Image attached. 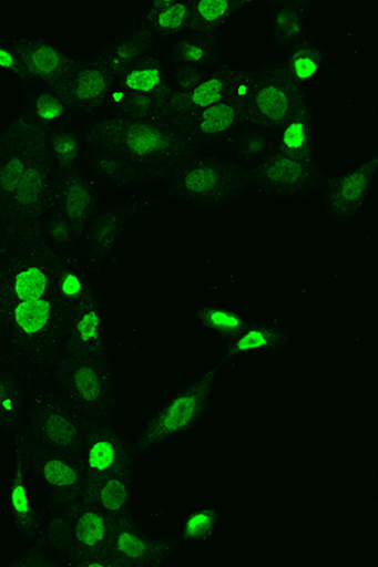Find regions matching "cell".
<instances>
[{
  "label": "cell",
  "instance_id": "cell-1",
  "mask_svg": "<svg viewBox=\"0 0 378 567\" xmlns=\"http://www.w3.org/2000/svg\"><path fill=\"white\" fill-rule=\"evenodd\" d=\"M94 169L101 186L133 190L165 179L192 153L170 118L113 116L92 132Z\"/></svg>",
  "mask_w": 378,
  "mask_h": 567
},
{
  "label": "cell",
  "instance_id": "cell-2",
  "mask_svg": "<svg viewBox=\"0 0 378 567\" xmlns=\"http://www.w3.org/2000/svg\"><path fill=\"white\" fill-rule=\"evenodd\" d=\"M114 524L86 496L49 501L37 512L30 545L48 555L53 566L115 567L109 555Z\"/></svg>",
  "mask_w": 378,
  "mask_h": 567
},
{
  "label": "cell",
  "instance_id": "cell-3",
  "mask_svg": "<svg viewBox=\"0 0 378 567\" xmlns=\"http://www.w3.org/2000/svg\"><path fill=\"white\" fill-rule=\"evenodd\" d=\"M171 203L207 212H227L253 194L251 175L216 153L192 152L163 181Z\"/></svg>",
  "mask_w": 378,
  "mask_h": 567
},
{
  "label": "cell",
  "instance_id": "cell-4",
  "mask_svg": "<svg viewBox=\"0 0 378 567\" xmlns=\"http://www.w3.org/2000/svg\"><path fill=\"white\" fill-rule=\"evenodd\" d=\"M225 365L221 360L172 390L152 410L131 443L137 462L155 447L170 445L196 434L214 409L217 379Z\"/></svg>",
  "mask_w": 378,
  "mask_h": 567
},
{
  "label": "cell",
  "instance_id": "cell-5",
  "mask_svg": "<svg viewBox=\"0 0 378 567\" xmlns=\"http://www.w3.org/2000/svg\"><path fill=\"white\" fill-rule=\"evenodd\" d=\"M175 73L161 49L113 78L109 103L114 116L170 118Z\"/></svg>",
  "mask_w": 378,
  "mask_h": 567
},
{
  "label": "cell",
  "instance_id": "cell-6",
  "mask_svg": "<svg viewBox=\"0 0 378 567\" xmlns=\"http://www.w3.org/2000/svg\"><path fill=\"white\" fill-rule=\"evenodd\" d=\"M253 194L274 203H293L321 195L330 179L315 157L273 152L248 173Z\"/></svg>",
  "mask_w": 378,
  "mask_h": 567
},
{
  "label": "cell",
  "instance_id": "cell-7",
  "mask_svg": "<svg viewBox=\"0 0 378 567\" xmlns=\"http://www.w3.org/2000/svg\"><path fill=\"white\" fill-rule=\"evenodd\" d=\"M248 72L226 62L183 75H175L172 84L168 117L174 123L202 110L245 95Z\"/></svg>",
  "mask_w": 378,
  "mask_h": 567
},
{
  "label": "cell",
  "instance_id": "cell-8",
  "mask_svg": "<svg viewBox=\"0 0 378 567\" xmlns=\"http://www.w3.org/2000/svg\"><path fill=\"white\" fill-rule=\"evenodd\" d=\"M71 404L92 423L118 420L123 392L106 351L81 352L71 370Z\"/></svg>",
  "mask_w": 378,
  "mask_h": 567
},
{
  "label": "cell",
  "instance_id": "cell-9",
  "mask_svg": "<svg viewBox=\"0 0 378 567\" xmlns=\"http://www.w3.org/2000/svg\"><path fill=\"white\" fill-rule=\"evenodd\" d=\"M307 97V90L295 84L279 60L264 62L248 72L245 99L252 121L272 131Z\"/></svg>",
  "mask_w": 378,
  "mask_h": 567
},
{
  "label": "cell",
  "instance_id": "cell-10",
  "mask_svg": "<svg viewBox=\"0 0 378 567\" xmlns=\"http://www.w3.org/2000/svg\"><path fill=\"white\" fill-rule=\"evenodd\" d=\"M92 424L75 405L35 411L16 425V446L17 450L41 447L80 455Z\"/></svg>",
  "mask_w": 378,
  "mask_h": 567
},
{
  "label": "cell",
  "instance_id": "cell-11",
  "mask_svg": "<svg viewBox=\"0 0 378 567\" xmlns=\"http://www.w3.org/2000/svg\"><path fill=\"white\" fill-rule=\"evenodd\" d=\"M181 547L177 537L147 532L134 514L115 520L109 555L115 567H161L168 565Z\"/></svg>",
  "mask_w": 378,
  "mask_h": 567
},
{
  "label": "cell",
  "instance_id": "cell-12",
  "mask_svg": "<svg viewBox=\"0 0 378 567\" xmlns=\"http://www.w3.org/2000/svg\"><path fill=\"white\" fill-rule=\"evenodd\" d=\"M252 121L245 95L202 110L178 123L192 152L216 153Z\"/></svg>",
  "mask_w": 378,
  "mask_h": 567
},
{
  "label": "cell",
  "instance_id": "cell-13",
  "mask_svg": "<svg viewBox=\"0 0 378 567\" xmlns=\"http://www.w3.org/2000/svg\"><path fill=\"white\" fill-rule=\"evenodd\" d=\"M20 463L48 489L50 501H70L86 496L88 475L80 455L41 447L18 450Z\"/></svg>",
  "mask_w": 378,
  "mask_h": 567
},
{
  "label": "cell",
  "instance_id": "cell-14",
  "mask_svg": "<svg viewBox=\"0 0 378 567\" xmlns=\"http://www.w3.org/2000/svg\"><path fill=\"white\" fill-rule=\"evenodd\" d=\"M378 154L356 164L344 176L329 182L321 194L323 214L336 226L356 223L359 214L374 194L377 181Z\"/></svg>",
  "mask_w": 378,
  "mask_h": 567
},
{
  "label": "cell",
  "instance_id": "cell-15",
  "mask_svg": "<svg viewBox=\"0 0 378 567\" xmlns=\"http://www.w3.org/2000/svg\"><path fill=\"white\" fill-rule=\"evenodd\" d=\"M80 458L88 475V482L112 473L127 463H136L131 443L120 433L118 420L92 424L80 451Z\"/></svg>",
  "mask_w": 378,
  "mask_h": 567
},
{
  "label": "cell",
  "instance_id": "cell-16",
  "mask_svg": "<svg viewBox=\"0 0 378 567\" xmlns=\"http://www.w3.org/2000/svg\"><path fill=\"white\" fill-rule=\"evenodd\" d=\"M297 346V334L283 319L253 320L235 341L226 346L225 368L242 357L276 355L290 352Z\"/></svg>",
  "mask_w": 378,
  "mask_h": 567
},
{
  "label": "cell",
  "instance_id": "cell-17",
  "mask_svg": "<svg viewBox=\"0 0 378 567\" xmlns=\"http://www.w3.org/2000/svg\"><path fill=\"white\" fill-rule=\"evenodd\" d=\"M135 464L127 463L89 483L86 497L114 520L135 514Z\"/></svg>",
  "mask_w": 378,
  "mask_h": 567
},
{
  "label": "cell",
  "instance_id": "cell-18",
  "mask_svg": "<svg viewBox=\"0 0 378 567\" xmlns=\"http://www.w3.org/2000/svg\"><path fill=\"white\" fill-rule=\"evenodd\" d=\"M175 75L205 70L223 62L218 35L188 32L161 49Z\"/></svg>",
  "mask_w": 378,
  "mask_h": 567
},
{
  "label": "cell",
  "instance_id": "cell-19",
  "mask_svg": "<svg viewBox=\"0 0 378 567\" xmlns=\"http://www.w3.org/2000/svg\"><path fill=\"white\" fill-rule=\"evenodd\" d=\"M159 50V44L137 18L116 40L108 45L104 52H101L100 60L103 61L110 75L115 78L120 72L134 66L135 63Z\"/></svg>",
  "mask_w": 378,
  "mask_h": 567
},
{
  "label": "cell",
  "instance_id": "cell-20",
  "mask_svg": "<svg viewBox=\"0 0 378 567\" xmlns=\"http://www.w3.org/2000/svg\"><path fill=\"white\" fill-rule=\"evenodd\" d=\"M275 151L315 157L317 125L308 97L275 127Z\"/></svg>",
  "mask_w": 378,
  "mask_h": 567
},
{
  "label": "cell",
  "instance_id": "cell-21",
  "mask_svg": "<svg viewBox=\"0 0 378 567\" xmlns=\"http://www.w3.org/2000/svg\"><path fill=\"white\" fill-rule=\"evenodd\" d=\"M140 20L162 49L191 31L192 0L154 2Z\"/></svg>",
  "mask_w": 378,
  "mask_h": 567
},
{
  "label": "cell",
  "instance_id": "cell-22",
  "mask_svg": "<svg viewBox=\"0 0 378 567\" xmlns=\"http://www.w3.org/2000/svg\"><path fill=\"white\" fill-rule=\"evenodd\" d=\"M275 152L274 132L253 121L245 124L216 154L234 162L248 173Z\"/></svg>",
  "mask_w": 378,
  "mask_h": 567
},
{
  "label": "cell",
  "instance_id": "cell-23",
  "mask_svg": "<svg viewBox=\"0 0 378 567\" xmlns=\"http://www.w3.org/2000/svg\"><path fill=\"white\" fill-rule=\"evenodd\" d=\"M310 4L302 0H285L272 7L267 35L276 50L287 51L307 37Z\"/></svg>",
  "mask_w": 378,
  "mask_h": 567
},
{
  "label": "cell",
  "instance_id": "cell-24",
  "mask_svg": "<svg viewBox=\"0 0 378 567\" xmlns=\"http://www.w3.org/2000/svg\"><path fill=\"white\" fill-rule=\"evenodd\" d=\"M329 53L330 49L327 43L307 35L284 51L279 62L295 84L307 90V86L325 65Z\"/></svg>",
  "mask_w": 378,
  "mask_h": 567
},
{
  "label": "cell",
  "instance_id": "cell-25",
  "mask_svg": "<svg viewBox=\"0 0 378 567\" xmlns=\"http://www.w3.org/2000/svg\"><path fill=\"white\" fill-rule=\"evenodd\" d=\"M193 324L218 338L225 346L232 343L242 334L254 319L246 318L236 309L218 301L197 305L192 309Z\"/></svg>",
  "mask_w": 378,
  "mask_h": 567
},
{
  "label": "cell",
  "instance_id": "cell-26",
  "mask_svg": "<svg viewBox=\"0 0 378 567\" xmlns=\"http://www.w3.org/2000/svg\"><path fill=\"white\" fill-rule=\"evenodd\" d=\"M252 7L245 0H196L192 2L190 32L218 35L236 16Z\"/></svg>",
  "mask_w": 378,
  "mask_h": 567
},
{
  "label": "cell",
  "instance_id": "cell-27",
  "mask_svg": "<svg viewBox=\"0 0 378 567\" xmlns=\"http://www.w3.org/2000/svg\"><path fill=\"white\" fill-rule=\"evenodd\" d=\"M137 209L136 203L132 205H113L100 209L94 231H92V250L96 259H103L118 240L124 227L131 221Z\"/></svg>",
  "mask_w": 378,
  "mask_h": 567
},
{
  "label": "cell",
  "instance_id": "cell-28",
  "mask_svg": "<svg viewBox=\"0 0 378 567\" xmlns=\"http://www.w3.org/2000/svg\"><path fill=\"white\" fill-rule=\"evenodd\" d=\"M219 529V516L215 506H195L182 519L177 538L181 545L205 546L214 542Z\"/></svg>",
  "mask_w": 378,
  "mask_h": 567
},
{
  "label": "cell",
  "instance_id": "cell-29",
  "mask_svg": "<svg viewBox=\"0 0 378 567\" xmlns=\"http://www.w3.org/2000/svg\"><path fill=\"white\" fill-rule=\"evenodd\" d=\"M75 336L81 352L104 349L105 310L96 300L81 309Z\"/></svg>",
  "mask_w": 378,
  "mask_h": 567
},
{
  "label": "cell",
  "instance_id": "cell-30",
  "mask_svg": "<svg viewBox=\"0 0 378 567\" xmlns=\"http://www.w3.org/2000/svg\"><path fill=\"white\" fill-rule=\"evenodd\" d=\"M21 468L17 470L11 482V492H9V505L16 524L21 527L22 533L29 536L32 532L37 512L31 507L29 491H27L25 470L20 463Z\"/></svg>",
  "mask_w": 378,
  "mask_h": 567
},
{
  "label": "cell",
  "instance_id": "cell-31",
  "mask_svg": "<svg viewBox=\"0 0 378 567\" xmlns=\"http://www.w3.org/2000/svg\"><path fill=\"white\" fill-rule=\"evenodd\" d=\"M52 316V306L48 300L33 299L17 305L13 320L18 331L25 336H35L44 331Z\"/></svg>",
  "mask_w": 378,
  "mask_h": 567
},
{
  "label": "cell",
  "instance_id": "cell-32",
  "mask_svg": "<svg viewBox=\"0 0 378 567\" xmlns=\"http://www.w3.org/2000/svg\"><path fill=\"white\" fill-rule=\"evenodd\" d=\"M45 286H48V281H45L43 272L39 269L25 270L16 280V296L21 299V303L27 300L39 299L44 295Z\"/></svg>",
  "mask_w": 378,
  "mask_h": 567
},
{
  "label": "cell",
  "instance_id": "cell-33",
  "mask_svg": "<svg viewBox=\"0 0 378 567\" xmlns=\"http://www.w3.org/2000/svg\"><path fill=\"white\" fill-rule=\"evenodd\" d=\"M31 65L35 72L40 73H51L54 70H58L60 65V56L58 52H54L50 48L37 49L31 58Z\"/></svg>",
  "mask_w": 378,
  "mask_h": 567
},
{
  "label": "cell",
  "instance_id": "cell-34",
  "mask_svg": "<svg viewBox=\"0 0 378 567\" xmlns=\"http://www.w3.org/2000/svg\"><path fill=\"white\" fill-rule=\"evenodd\" d=\"M12 396L9 383L0 377V423L4 424L8 420V414L11 415L13 408L8 405H11Z\"/></svg>",
  "mask_w": 378,
  "mask_h": 567
},
{
  "label": "cell",
  "instance_id": "cell-35",
  "mask_svg": "<svg viewBox=\"0 0 378 567\" xmlns=\"http://www.w3.org/2000/svg\"><path fill=\"white\" fill-rule=\"evenodd\" d=\"M39 112L45 121H52V118L60 115L61 106L51 99H43L41 100Z\"/></svg>",
  "mask_w": 378,
  "mask_h": 567
},
{
  "label": "cell",
  "instance_id": "cell-36",
  "mask_svg": "<svg viewBox=\"0 0 378 567\" xmlns=\"http://www.w3.org/2000/svg\"><path fill=\"white\" fill-rule=\"evenodd\" d=\"M58 150L62 158H73L78 153V143L70 136H63L59 142Z\"/></svg>",
  "mask_w": 378,
  "mask_h": 567
},
{
  "label": "cell",
  "instance_id": "cell-37",
  "mask_svg": "<svg viewBox=\"0 0 378 567\" xmlns=\"http://www.w3.org/2000/svg\"><path fill=\"white\" fill-rule=\"evenodd\" d=\"M14 65V60L8 52L0 50V66L11 68Z\"/></svg>",
  "mask_w": 378,
  "mask_h": 567
}]
</instances>
